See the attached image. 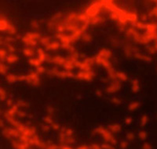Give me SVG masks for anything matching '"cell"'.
I'll return each instance as SVG.
<instances>
[{
    "label": "cell",
    "instance_id": "cell-22",
    "mask_svg": "<svg viewBox=\"0 0 157 149\" xmlns=\"http://www.w3.org/2000/svg\"><path fill=\"white\" fill-rule=\"evenodd\" d=\"M133 122V119L131 117H127L125 119V123L126 124H130Z\"/></svg>",
    "mask_w": 157,
    "mask_h": 149
},
{
    "label": "cell",
    "instance_id": "cell-17",
    "mask_svg": "<svg viewBox=\"0 0 157 149\" xmlns=\"http://www.w3.org/2000/svg\"><path fill=\"white\" fill-rule=\"evenodd\" d=\"M120 147L121 149H127L128 147V142L126 140H122L120 144Z\"/></svg>",
    "mask_w": 157,
    "mask_h": 149
},
{
    "label": "cell",
    "instance_id": "cell-2",
    "mask_svg": "<svg viewBox=\"0 0 157 149\" xmlns=\"http://www.w3.org/2000/svg\"><path fill=\"white\" fill-rule=\"evenodd\" d=\"M0 31L7 32L10 34H13L16 33L15 27L13 25L11 24L4 16H0Z\"/></svg>",
    "mask_w": 157,
    "mask_h": 149
},
{
    "label": "cell",
    "instance_id": "cell-8",
    "mask_svg": "<svg viewBox=\"0 0 157 149\" xmlns=\"http://www.w3.org/2000/svg\"><path fill=\"white\" fill-rule=\"evenodd\" d=\"M17 59H18L17 56L13 53H10L9 54V55H7V56H6V60L9 63H14L15 62H17Z\"/></svg>",
    "mask_w": 157,
    "mask_h": 149
},
{
    "label": "cell",
    "instance_id": "cell-16",
    "mask_svg": "<svg viewBox=\"0 0 157 149\" xmlns=\"http://www.w3.org/2000/svg\"><path fill=\"white\" fill-rule=\"evenodd\" d=\"M126 137H127V140L132 141V140H134L135 139V135H134V133L133 132H129L126 135Z\"/></svg>",
    "mask_w": 157,
    "mask_h": 149
},
{
    "label": "cell",
    "instance_id": "cell-14",
    "mask_svg": "<svg viewBox=\"0 0 157 149\" xmlns=\"http://www.w3.org/2000/svg\"><path fill=\"white\" fill-rule=\"evenodd\" d=\"M7 56V51L3 48H0V59H6Z\"/></svg>",
    "mask_w": 157,
    "mask_h": 149
},
{
    "label": "cell",
    "instance_id": "cell-23",
    "mask_svg": "<svg viewBox=\"0 0 157 149\" xmlns=\"http://www.w3.org/2000/svg\"><path fill=\"white\" fill-rule=\"evenodd\" d=\"M90 149H101V147L98 145V144H92V145H90Z\"/></svg>",
    "mask_w": 157,
    "mask_h": 149
},
{
    "label": "cell",
    "instance_id": "cell-11",
    "mask_svg": "<svg viewBox=\"0 0 157 149\" xmlns=\"http://www.w3.org/2000/svg\"><path fill=\"white\" fill-rule=\"evenodd\" d=\"M137 136H138L140 140H145L147 139V137H148V133L146 131H145V130H141V131H140L138 133Z\"/></svg>",
    "mask_w": 157,
    "mask_h": 149
},
{
    "label": "cell",
    "instance_id": "cell-24",
    "mask_svg": "<svg viewBox=\"0 0 157 149\" xmlns=\"http://www.w3.org/2000/svg\"><path fill=\"white\" fill-rule=\"evenodd\" d=\"M43 130H44V131H48L49 129H50V126H48V124H47V125H45V126H43Z\"/></svg>",
    "mask_w": 157,
    "mask_h": 149
},
{
    "label": "cell",
    "instance_id": "cell-7",
    "mask_svg": "<svg viewBox=\"0 0 157 149\" xmlns=\"http://www.w3.org/2000/svg\"><path fill=\"white\" fill-rule=\"evenodd\" d=\"M120 88V83H119V82H116V83H113V84H112V85L109 87V89H108V91H109V93L116 92V91H117V90H119Z\"/></svg>",
    "mask_w": 157,
    "mask_h": 149
},
{
    "label": "cell",
    "instance_id": "cell-6",
    "mask_svg": "<svg viewBox=\"0 0 157 149\" xmlns=\"http://www.w3.org/2000/svg\"><path fill=\"white\" fill-rule=\"evenodd\" d=\"M109 129L112 133H119L121 130V126L117 123H115V124L109 125Z\"/></svg>",
    "mask_w": 157,
    "mask_h": 149
},
{
    "label": "cell",
    "instance_id": "cell-19",
    "mask_svg": "<svg viewBox=\"0 0 157 149\" xmlns=\"http://www.w3.org/2000/svg\"><path fill=\"white\" fill-rule=\"evenodd\" d=\"M50 126H51V127L53 128L54 129H55V130H58V129H61V126H60V125H58L57 123H56V122H52L51 124H50Z\"/></svg>",
    "mask_w": 157,
    "mask_h": 149
},
{
    "label": "cell",
    "instance_id": "cell-13",
    "mask_svg": "<svg viewBox=\"0 0 157 149\" xmlns=\"http://www.w3.org/2000/svg\"><path fill=\"white\" fill-rule=\"evenodd\" d=\"M7 66L4 63H0V74H6L7 72Z\"/></svg>",
    "mask_w": 157,
    "mask_h": 149
},
{
    "label": "cell",
    "instance_id": "cell-27",
    "mask_svg": "<svg viewBox=\"0 0 157 149\" xmlns=\"http://www.w3.org/2000/svg\"><path fill=\"white\" fill-rule=\"evenodd\" d=\"M156 71H157V70H156Z\"/></svg>",
    "mask_w": 157,
    "mask_h": 149
},
{
    "label": "cell",
    "instance_id": "cell-25",
    "mask_svg": "<svg viewBox=\"0 0 157 149\" xmlns=\"http://www.w3.org/2000/svg\"><path fill=\"white\" fill-rule=\"evenodd\" d=\"M60 149H72L71 147L69 146H67V145H64V146H61L60 147Z\"/></svg>",
    "mask_w": 157,
    "mask_h": 149
},
{
    "label": "cell",
    "instance_id": "cell-18",
    "mask_svg": "<svg viewBox=\"0 0 157 149\" xmlns=\"http://www.w3.org/2000/svg\"><path fill=\"white\" fill-rule=\"evenodd\" d=\"M24 52H25V54L26 55H33V53H34L33 50H32V48H25V49L24 50Z\"/></svg>",
    "mask_w": 157,
    "mask_h": 149
},
{
    "label": "cell",
    "instance_id": "cell-15",
    "mask_svg": "<svg viewBox=\"0 0 157 149\" xmlns=\"http://www.w3.org/2000/svg\"><path fill=\"white\" fill-rule=\"evenodd\" d=\"M116 77L118 78H120V80H123V81H125V80H127V76L125 74V73H116Z\"/></svg>",
    "mask_w": 157,
    "mask_h": 149
},
{
    "label": "cell",
    "instance_id": "cell-10",
    "mask_svg": "<svg viewBox=\"0 0 157 149\" xmlns=\"http://www.w3.org/2000/svg\"><path fill=\"white\" fill-rule=\"evenodd\" d=\"M148 122V116L147 115H143L140 120V125L141 127H145Z\"/></svg>",
    "mask_w": 157,
    "mask_h": 149
},
{
    "label": "cell",
    "instance_id": "cell-5",
    "mask_svg": "<svg viewBox=\"0 0 157 149\" xmlns=\"http://www.w3.org/2000/svg\"><path fill=\"white\" fill-rule=\"evenodd\" d=\"M131 90L133 92L137 93L140 90V84L137 80H134L131 83Z\"/></svg>",
    "mask_w": 157,
    "mask_h": 149
},
{
    "label": "cell",
    "instance_id": "cell-21",
    "mask_svg": "<svg viewBox=\"0 0 157 149\" xmlns=\"http://www.w3.org/2000/svg\"><path fill=\"white\" fill-rule=\"evenodd\" d=\"M101 148L102 149H115L114 147L112 146V144H102L101 145Z\"/></svg>",
    "mask_w": 157,
    "mask_h": 149
},
{
    "label": "cell",
    "instance_id": "cell-20",
    "mask_svg": "<svg viewBox=\"0 0 157 149\" xmlns=\"http://www.w3.org/2000/svg\"><path fill=\"white\" fill-rule=\"evenodd\" d=\"M142 149H152V145L149 144V143H148V142H145V143H144V144H143Z\"/></svg>",
    "mask_w": 157,
    "mask_h": 149
},
{
    "label": "cell",
    "instance_id": "cell-26",
    "mask_svg": "<svg viewBox=\"0 0 157 149\" xmlns=\"http://www.w3.org/2000/svg\"><path fill=\"white\" fill-rule=\"evenodd\" d=\"M0 126H3V122L0 119Z\"/></svg>",
    "mask_w": 157,
    "mask_h": 149
},
{
    "label": "cell",
    "instance_id": "cell-3",
    "mask_svg": "<svg viewBox=\"0 0 157 149\" xmlns=\"http://www.w3.org/2000/svg\"><path fill=\"white\" fill-rule=\"evenodd\" d=\"M134 55L137 58V59L144 61V62H149L152 61V58H151V57L148 56V55H144V54L139 53V52H135V53L134 54Z\"/></svg>",
    "mask_w": 157,
    "mask_h": 149
},
{
    "label": "cell",
    "instance_id": "cell-9",
    "mask_svg": "<svg viewBox=\"0 0 157 149\" xmlns=\"http://www.w3.org/2000/svg\"><path fill=\"white\" fill-rule=\"evenodd\" d=\"M140 105H141V104H140L139 101H132L129 105L128 108L130 111H135V110H137V108H139Z\"/></svg>",
    "mask_w": 157,
    "mask_h": 149
},
{
    "label": "cell",
    "instance_id": "cell-12",
    "mask_svg": "<svg viewBox=\"0 0 157 149\" xmlns=\"http://www.w3.org/2000/svg\"><path fill=\"white\" fill-rule=\"evenodd\" d=\"M6 98H7V94H6V90L0 87V100L4 101V100L6 99Z\"/></svg>",
    "mask_w": 157,
    "mask_h": 149
},
{
    "label": "cell",
    "instance_id": "cell-1",
    "mask_svg": "<svg viewBox=\"0 0 157 149\" xmlns=\"http://www.w3.org/2000/svg\"><path fill=\"white\" fill-rule=\"evenodd\" d=\"M94 133H98V134L101 135V137L105 141L109 142V144H116L117 143L116 138L113 135V133L109 130V129H105V128L101 127H98L94 129Z\"/></svg>",
    "mask_w": 157,
    "mask_h": 149
},
{
    "label": "cell",
    "instance_id": "cell-4",
    "mask_svg": "<svg viewBox=\"0 0 157 149\" xmlns=\"http://www.w3.org/2000/svg\"><path fill=\"white\" fill-rule=\"evenodd\" d=\"M12 144L15 149H28V147H29V144H25L22 141H17V140H13Z\"/></svg>",
    "mask_w": 157,
    "mask_h": 149
}]
</instances>
